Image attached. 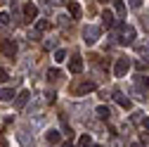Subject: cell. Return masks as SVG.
<instances>
[{
  "instance_id": "6da1fadb",
  "label": "cell",
  "mask_w": 149,
  "mask_h": 147,
  "mask_svg": "<svg viewBox=\"0 0 149 147\" xmlns=\"http://www.w3.org/2000/svg\"><path fill=\"white\" fill-rule=\"evenodd\" d=\"M118 26V43L121 45H133V41H135V29L133 26H125V24H116Z\"/></svg>"
},
{
  "instance_id": "7a4b0ae2",
  "label": "cell",
  "mask_w": 149,
  "mask_h": 147,
  "mask_svg": "<svg viewBox=\"0 0 149 147\" xmlns=\"http://www.w3.org/2000/svg\"><path fill=\"white\" fill-rule=\"evenodd\" d=\"M100 26H95V24H88L85 29H83V41H85V45H95L97 41H100Z\"/></svg>"
},
{
  "instance_id": "3957f363",
  "label": "cell",
  "mask_w": 149,
  "mask_h": 147,
  "mask_svg": "<svg viewBox=\"0 0 149 147\" xmlns=\"http://www.w3.org/2000/svg\"><path fill=\"white\" fill-rule=\"evenodd\" d=\"M128 69H130V60H128V57H118V60H116V66H114V76L123 78L125 74H128Z\"/></svg>"
},
{
  "instance_id": "277c9868",
  "label": "cell",
  "mask_w": 149,
  "mask_h": 147,
  "mask_svg": "<svg viewBox=\"0 0 149 147\" xmlns=\"http://www.w3.org/2000/svg\"><path fill=\"white\" fill-rule=\"evenodd\" d=\"M69 71H71V74H81V71H83V60L78 57V55H76V57H71V62H69Z\"/></svg>"
},
{
  "instance_id": "5b68a950",
  "label": "cell",
  "mask_w": 149,
  "mask_h": 147,
  "mask_svg": "<svg viewBox=\"0 0 149 147\" xmlns=\"http://www.w3.org/2000/svg\"><path fill=\"white\" fill-rule=\"evenodd\" d=\"M29 97H31V93H29V90L19 93V95L14 97V107H17V109H24V107H26V102H29Z\"/></svg>"
},
{
  "instance_id": "8992f818",
  "label": "cell",
  "mask_w": 149,
  "mask_h": 147,
  "mask_svg": "<svg viewBox=\"0 0 149 147\" xmlns=\"http://www.w3.org/2000/svg\"><path fill=\"white\" fill-rule=\"evenodd\" d=\"M102 22H104V26H107V29H114V26L118 24V22L114 19V14H111L109 10H104V12H102Z\"/></svg>"
},
{
  "instance_id": "52a82bcc",
  "label": "cell",
  "mask_w": 149,
  "mask_h": 147,
  "mask_svg": "<svg viewBox=\"0 0 149 147\" xmlns=\"http://www.w3.org/2000/svg\"><path fill=\"white\" fill-rule=\"evenodd\" d=\"M24 17L26 19H36V17H38V7H36L33 3H26L24 5Z\"/></svg>"
},
{
  "instance_id": "ba28073f",
  "label": "cell",
  "mask_w": 149,
  "mask_h": 147,
  "mask_svg": "<svg viewBox=\"0 0 149 147\" xmlns=\"http://www.w3.org/2000/svg\"><path fill=\"white\" fill-rule=\"evenodd\" d=\"M45 140H47L50 145H59V142H62V133H59V131H47V133H45Z\"/></svg>"
},
{
  "instance_id": "9c48e42d",
  "label": "cell",
  "mask_w": 149,
  "mask_h": 147,
  "mask_svg": "<svg viewBox=\"0 0 149 147\" xmlns=\"http://www.w3.org/2000/svg\"><path fill=\"white\" fill-rule=\"evenodd\" d=\"M14 97H17V93L12 88H3V90H0V102H12Z\"/></svg>"
},
{
  "instance_id": "30bf717a",
  "label": "cell",
  "mask_w": 149,
  "mask_h": 147,
  "mask_svg": "<svg viewBox=\"0 0 149 147\" xmlns=\"http://www.w3.org/2000/svg\"><path fill=\"white\" fill-rule=\"evenodd\" d=\"M135 85H137V90H140V93L144 95V90L149 88V78H147V76H142V74H140V76H135Z\"/></svg>"
},
{
  "instance_id": "8fae6325",
  "label": "cell",
  "mask_w": 149,
  "mask_h": 147,
  "mask_svg": "<svg viewBox=\"0 0 149 147\" xmlns=\"http://www.w3.org/2000/svg\"><path fill=\"white\" fill-rule=\"evenodd\" d=\"M114 100H116V102H118V104H121L123 109H130V107H133V102H130V100H128V97H125L123 93H118V90L114 93Z\"/></svg>"
},
{
  "instance_id": "7c38bea8",
  "label": "cell",
  "mask_w": 149,
  "mask_h": 147,
  "mask_svg": "<svg viewBox=\"0 0 149 147\" xmlns=\"http://www.w3.org/2000/svg\"><path fill=\"white\" fill-rule=\"evenodd\" d=\"M3 52H5V57H14V52H17V45L12 41H5L3 43Z\"/></svg>"
},
{
  "instance_id": "4fadbf2b",
  "label": "cell",
  "mask_w": 149,
  "mask_h": 147,
  "mask_svg": "<svg viewBox=\"0 0 149 147\" xmlns=\"http://www.w3.org/2000/svg\"><path fill=\"white\" fill-rule=\"evenodd\" d=\"M90 90H95V83H90V81H83L81 85H76V93H90Z\"/></svg>"
},
{
  "instance_id": "5bb4252c",
  "label": "cell",
  "mask_w": 149,
  "mask_h": 147,
  "mask_svg": "<svg viewBox=\"0 0 149 147\" xmlns=\"http://www.w3.org/2000/svg\"><path fill=\"white\" fill-rule=\"evenodd\" d=\"M69 12H71V17H73V19H78V17H81V7L76 5V3H73V0H69Z\"/></svg>"
},
{
  "instance_id": "9a60e30c",
  "label": "cell",
  "mask_w": 149,
  "mask_h": 147,
  "mask_svg": "<svg viewBox=\"0 0 149 147\" xmlns=\"http://www.w3.org/2000/svg\"><path fill=\"white\" fill-rule=\"evenodd\" d=\"M114 10H116L118 17H125V3L123 0H114Z\"/></svg>"
},
{
  "instance_id": "2e32d148",
  "label": "cell",
  "mask_w": 149,
  "mask_h": 147,
  "mask_svg": "<svg viewBox=\"0 0 149 147\" xmlns=\"http://www.w3.org/2000/svg\"><path fill=\"white\" fill-rule=\"evenodd\" d=\"M90 145H92V138H90V135H81L78 147H90Z\"/></svg>"
},
{
  "instance_id": "e0dca14e",
  "label": "cell",
  "mask_w": 149,
  "mask_h": 147,
  "mask_svg": "<svg viewBox=\"0 0 149 147\" xmlns=\"http://www.w3.org/2000/svg\"><path fill=\"white\" fill-rule=\"evenodd\" d=\"M109 114H111L109 107H97V116H100V119H109Z\"/></svg>"
},
{
  "instance_id": "ac0fdd59",
  "label": "cell",
  "mask_w": 149,
  "mask_h": 147,
  "mask_svg": "<svg viewBox=\"0 0 149 147\" xmlns=\"http://www.w3.org/2000/svg\"><path fill=\"white\" fill-rule=\"evenodd\" d=\"M47 29H50V22H45V19L36 22V31H47Z\"/></svg>"
},
{
  "instance_id": "d6986e66",
  "label": "cell",
  "mask_w": 149,
  "mask_h": 147,
  "mask_svg": "<svg viewBox=\"0 0 149 147\" xmlns=\"http://www.w3.org/2000/svg\"><path fill=\"white\" fill-rule=\"evenodd\" d=\"M59 76H62V74H59V69H50V71H47V78H50V81H57Z\"/></svg>"
},
{
  "instance_id": "ffe728a7",
  "label": "cell",
  "mask_w": 149,
  "mask_h": 147,
  "mask_svg": "<svg viewBox=\"0 0 149 147\" xmlns=\"http://www.w3.org/2000/svg\"><path fill=\"white\" fill-rule=\"evenodd\" d=\"M19 140H22V145H24V147H33V140H29V138H26V133H19Z\"/></svg>"
},
{
  "instance_id": "44dd1931",
  "label": "cell",
  "mask_w": 149,
  "mask_h": 147,
  "mask_svg": "<svg viewBox=\"0 0 149 147\" xmlns=\"http://www.w3.org/2000/svg\"><path fill=\"white\" fill-rule=\"evenodd\" d=\"M66 60V52L64 50H57V52H54V62H64Z\"/></svg>"
},
{
  "instance_id": "7402d4cb",
  "label": "cell",
  "mask_w": 149,
  "mask_h": 147,
  "mask_svg": "<svg viewBox=\"0 0 149 147\" xmlns=\"http://www.w3.org/2000/svg\"><path fill=\"white\" fill-rule=\"evenodd\" d=\"M0 24H3V26L10 24V14H7V12H0Z\"/></svg>"
},
{
  "instance_id": "603a6c76",
  "label": "cell",
  "mask_w": 149,
  "mask_h": 147,
  "mask_svg": "<svg viewBox=\"0 0 149 147\" xmlns=\"http://www.w3.org/2000/svg\"><path fill=\"white\" fill-rule=\"evenodd\" d=\"M135 66H137V71H144V69L149 66V62H144V60H137V62H135Z\"/></svg>"
},
{
  "instance_id": "cb8c5ba5",
  "label": "cell",
  "mask_w": 149,
  "mask_h": 147,
  "mask_svg": "<svg viewBox=\"0 0 149 147\" xmlns=\"http://www.w3.org/2000/svg\"><path fill=\"white\" fill-rule=\"evenodd\" d=\"M137 52H140V55H147V57H149V43H147V45H137Z\"/></svg>"
},
{
  "instance_id": "d4e9b609",
  "label": "cell",
  "mask_w": 149,
  "mask_h": 147,
  "mask_svg": "<svg viewBox=\"0 0 149 147\" xmlns=\"http://www.w3.org/2000/svg\"><path fill=\"white\" fill-rule=\"evenodd\" d=\"M7 78H10V76H7V71H5V69H3V66H0V83H5V81H7Z\"/></svg>"
},
{
  "instance_id": "484cf974",
  "label": "cell",
  "mask_w": 149,
  "mask_h": 147,
  "mask_svg": "<svg viewBox=\"0 0 149 147\" xmlns=\"http://www.w3.org/2000/svg\"><path fill=\"white\" fill-rule=\"evenodd\" d=\"M128 3H130V7H135V10H137V7L142 5V0H128Z\"/></svg>"
},
{
  "instance_id": "4316f807",
  "label": "cell",
  "mask_w": 149,
  "mask_h": 147,
  "mask_svg": "<svg viewBox=\"0 0 149 147\" xmlns=\"http://www.w3.org/2000/svg\"><path fill=\"white\" fill-rule=\"evenodd\" d=\"M47 5H59V0H45Z\"/></svg>"
},
{
  "instance_id": "83f0119b",
  "label": "cell",
  "mask_w": 149,
  "mask_h": 147,
  "mask_svg": "<svg viewBox=\"0 0 149 147\" xmlns=\"http://www.w3.org/2000/svg\"><path fill=\"white\" fill-rule=\"evenodd\" d=\"M142 126H144L147 131H149V119H144V121H142Z\"/></svg>"
},
{
  "instance_id": "f1b7e54d",
  "label": "cell",
  "mask_w": 149,
  "mask_h": 147,
  "mask_svg": "<svg viewBox=\"0 0 149 147\" xmlns=\"http://www.w3.org/2000/svg\"><path fill=\"white\" fill-rule=\"evenodd\" d=\"M59 147H73V145H71V142H62Z\"/></svg>"
},
{
  "instance_id": "f546056e",
  "label": "cell",
  "mask_w": 149,
  "mask_h": 147,
  "mask_svg": "<svg viewBox=\"0 0 149 147\" xmlns=\"http://www.w3.org/2000/svg\"><path fill=\"white\" fill-rule=\"evenodd\" d=\"M0 147H5V140H0Z\"/></svg>"
},
{
  "instance_id": "4dcf8cb0",
  "label": "cell",
  "mask_w": 149,
  "mask_h": 147,
  "mask_svg": "<svg viewBox=\"0 0 149 147\" xmlns=\"http://www.w3.org/2000/svg\"><path fill=\"white\" fill-rule=\"evenodd\" d=\"M97 3H107V0H97Z\"/></svg>"
},
{
  "instance_id": "1f68e13d",
  "label": "cell",
  "mask_w": 149,
  "mask_h": 147,
  "mask_svg": "<svg viewBox=\"0 0 149 147\" xmlns=\"http://www.w3.org/2000/svg\"><path fill=\"white\" fill-rule=\"evenodd\" d=\"M90 147H100V145H90Z\"/></svg>"
},
{
  "instance_id": "d6a6232c",
  "label": "cell",
  "mask_w": 149,
  "mask_h": 147,
  "mask_svg": "<svg viewBox=\"0 0 149 147\" xmlns=\"http://www.w3.org/2000/svg\"><path fill=\"white\" fill-rule=\"evenodd\" d=\"M130 147H140V145H130Z\"/></svg>"
}]
</instances>
